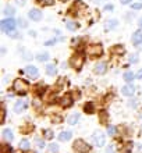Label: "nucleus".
<instances>
[{"label":"nucleus","mask_w":142,"mask_h":153,"mask_svg":"<svg viewBox=\"0 0 142 153\" xmlns=\"http://www.w3.org/2000/svg\"><path fill=\"white\" fill-rule=\"evenodd\" d=\"M134 78H135V75L132 73H130V71H127V73L124 74V79H126L127 82H131V81L134 79Z\"/></svg>","instance_id":"a878e982"},{"label":"nucleus","mask_w":142,"mask_h":153,"mask_svg":"<svg viewBox=\"0 0 142 153\" xmlns=\"http://www.w3.org/2000/svg\"><path fill=\"white\" fill-rule=\"evenodd\" d=\"M20 149L21 150H28L29 149V141H27V139H22V141L20 142Z\"/></svg>","instance_id":"aec40b11"},{"label":"nucleus","mask_w":142,"mask_h":153,"mask_svg":"<svg viewBox=\"0 0 142 153\" xmlns=\"http://www.w3.org/2000/svg\"><path fill=\"white\" fill-rule=\"evenodd\" d=\"M132 43L134 45H141L142 43V32L141 31H137L132 35Z\"/></svg>","instance_id":"ddd939ff"},{"label":"nucleus","mask_w":142,"mask_h":153,"mask_svg":"<svg viewBox=\"0 0 142 153\" xmlns=\"http://www.w3.org/2000/svg\"><path fill=\"white\" fill-rule=\"evenodd\" d=\"M131 8H132V10H141V8H142V3H134V4H131Z\"/></svg>","instance_id":"2f4dec72"},{"label":"nucleus","mask_w":142,"mask_h":153,"mask_svg":"<svg viewBox=\"0 0 142 153\" xmlns=\"http://www.w3.org/2000/svg\"><path fill=\"white\" fill-rule=\"evenodd\" d=\"M135 92V88L132 85H126V86H123V95H126V96H132Z\"/></svg>","instance_id":"f8f14e48"},{"label":"nucleus","mask_w":142,"mask_h":153,"mask_svg":"<svg viewBox=\"0 0 142 153\" xmlns=\"http://www.w3.org/2000/svg\"><path fill=\"white\" fill-rule=\"evenodd\" d=\"M78 120H80V113H74V114H71V116L67 118L68 124H71V125H75L78 123Z\"/></svg>","instance_id":"dca6fc26"},{"label":"nucleus","mask_w":142,"mask_h":153,"mask_svg":"<svg viewBox=\"0 0 142 153\" xmlns=\"http://www.w3.org/2000/svg\"><path fill=\"white\" fill-rule=\"evenodd\" d=\"M56 73H57V68L54 64L46 65V74H48V75H56Z\"/></svg>","instance_id":"f3484780"},{"label":"nucleus","mask_w":142,"mask_h":153,"mask_svg":"<svg viewBox=\"0 0 142 153\" xmlns=\"http://www.w3.org/2000/svg\"><path fill=\"white\" fill-rule=\"evenodd\" d=\"M4 118H6V110L3 107V111H1V123H4Z\"/></svg>","instance_id":"e433bc0d"},{"label":"nucleus","mask_w":142,"mask_h":153,"mask_svg":"<svg viewBox=\"0 0 142 153\" xmlns=\"http://www.w3.org/2000/svg\"><path fill=\"white\" fill-rule=\"evenodd\" d=\"M13 132H11V129H4L3 131V139H6V141H8V142H11L13 141Z\"/></svg>","instance_id":"6ab92c4d"},{"label":"nucleus","mask_w":142,"mask_h":153,"mask_svg":"<svg viewBox=\"0 0 142 153\" xmlns=\"http://www.w3.org/2000/svg\"><path fill=\"white\" fill-rule=\"evenodd\" d=\"M84 111H85L86 114H92L95 111V105L92 103V102H89V103H86L85 106H84Z\"/></svg>","instance_id":"a211bd4d"},{"label":"nucleus","mask_w":142,"mask_h":153,"mask_svg":"<svg viewBox=\"0 0 142 153\" xmlns=\"http://www.w3.org/2000/svg\"><path fill=\"white\" fill-rule=\"evenodd\" d=\"M28 17L31 18L32 21H39L42 18V13L38 10V8H32V10H29L28 13Z\"/></svg>","instance_id":"0eeeda50"},{"label":"nucleus","mask_w":142,"mask_h":153,"mask_svg":"<svg viewBox=\"0 0 142 153\" xmlns=\"http://www.w3.org/2000/svg\"><path fill=\"white\" fill-rule=\"evenodd\" d=\"M65 27H67V29H70V31H75L78 25L75 24L74 21H67V24H65Z\"/></svg>","instance_id":"412c9836"},{"label":"nucleus","mask_w":142,"mask_h":153,"mask_svg":"<svg viewBox=\"0 0 142 153\" xmlns=\"http://www.w3.org/2000/svg\"><path fill=\"white\" fill-rule=\"evenodd\" d=\"M92 141H94V143L96 146H99V148H100V146H103L105 145V142H106V138H105V135H103V134L102 132H99V131H96V132L94 134V135H92Z\"/></svg>","instance_id":"423d86ee"},{"label":"nucleus","mask_w":142,"mask_h":153,"mask_svg":"<svg viewBox=\"0 0 142 153\" xmlns=\"http://www.w3.org/2000/svg\"><path fill=\"white\" fill-rule=\"evenodd\" d=\"M68 139H71V132H70V131H63V132H60V135H59V141L67 142Z\"/></svg>","instance_id":"2eb2a0df"},{"label":"nucleus","mask_w":142,"mask_h":153,"mask_svg":"<svg viewBox=\"0 0 142 153\" xmlns=\"http://www.w3.org/2000/svg\"><path fill=\"white\" fill-rule=\"evenodd\" d=\"M39 1H41L43 6H52L54 0H39Z\"/></svg>","instance_id":"473e14b6"},{"label":"nucleus","mask_w":142,"mask_h":153,"mask_svg":"<svg viewBox=\"0 0 142 153\" xmlns=\"http://www.w3.org/2000/svg\"><path fill=\"white\" fill-rule=\"evenodd\" d=\"M107 120H109V114H107V111L102 110L100 113H99V121H100V124L106 125L107 124Z\"/></svg>","instance_id":"4468645a"},{"label":"nucleus","mask_w":142,"mask_h":153,"mask_svg":"<svg viewBox=\"0 0 142 153\" xmlns=\"http://www.w3.org/2000/svg\"><path fill=\"white\" fill-rule=\"evenodd\" d=\"M48 150H49L50 153H57V152H59V146L54 145V143H52V145H49Z\"/></svg>","instance_id":"c85d7f7f"},{"label":"nucleus","mask_w":142,"mask_h":153,"mask_svg":"<svg viewBox=\"0 0 142 153\" xmlns=\"http://www.w3.org/2000/svg\"><path fill=\"white\" fill-rule=\"evenodd\" d=\"M11 152H13V149L10 145H7V143L1 145V153H11Z\"/></svg>","instance_id":"393cba45"},{"label":"nucleus","mask_w":142,"mask_h":153,"mask_svg":"<svg viewBox=\"0 0 142 153\" xmlns=\"http://www.w3.org/2000/svg\"><path fill=\"white\" fill-rule=\"evenodd\" d=\"M137 78H138V79H142V70L139 71L138 74H137Z\"/></svg>","instance_id":"58836bf2"},{"label":"nucleus","mask_w":142,"mask_h":153,"mask_svg":"<svg viewBox=\"0 0 142 153\" xmlns=\"http://www.w3.org/2000/svg\"><path fill=\"white\" fill-rule=\"evenodd\" d=\"M84 63H85V57H84L82 53H75V54L70 59V65H71L74 70H81Z\"/></svg>","instance_id":"f03ea898"},{"label":"nucleus","mask_w":142,"mask_h":153,"mask_svg":"<svg viewBox=\"0 0 142 153\" xmlns=\"http://www.w3.org/2000/svg\"><path fill=\"white\" fill-rule=\"evenodd\" d=\"M106 24H107V25H106V29H113V28H116L117 21H116V20H109Z\"/></svg>","instance_id":"4be33fe9"},{"label":"nucleus","mask_w":142,"mask_h":153,"mask_svg":"<svg viewBox=\"0 0 142 153\" xmlns=\"http://www.w3.org/2000/svg\"><path fill=\"white\" fill-rule=\"evenodd\" d=\"M61 106H63V107H71V106H73V97H71V95L63 96V99H61Z\"/></svg>","instance_id":"9b49d317"},{"label":"nucleus","mask_w":142,"mask_h":153,"mask_svg":"<svg viewBox=\"0 0 142 153\" xmlns=\"http://www.w3.org/2000/svg\"><path fill=\"white\" fill-rule=\"evenodd\" d=\"M43 138H45V139H52L53 138L52 129H43Z\"/></svg>","instance_id":"b1692460"},{"label":"nucleus","mask_w":142,"mask_h":153,"mask_svg":"<svg viewBox=\"0 0 142 153\" xmlns=\"http://www.w3.org/2000/svg\"><path fill=\"white\" fill-rule=\"evenodd\" d=\"M16 20H13L11 17L10 18H6V20H3L1 22H0V28H1V31L3 32H11V31H14L16 29Z\"/></svg>","instance_id":"20e7f679"},{"label":"nucleus","mask_w":142,"mask_h":153,"mask_svg":"<svg viewBox=\"0 0 142 153\" xmlns=\"http://www.w3.org/2000/svg\"><path fill=\"white\" fill-rule=\"evenodd\" d=\"M106 71H107V65H106V63H97V64L95 65V73L99 74V75H103Z\"/></svg>","instance_id":"9d476101"},{"label":"nucleus","mask_w":142,"mask_h":153,"mask_svg":"<svg viewBox=\"0 0 142 153\" xmlns=\"http://www.w3.org/2000/svg\"><path fill=\"white\" fill-rule=\"evenodd\" d=\"M113 52L118 53V54H123L124 53V48H123L121 45H116V48H113Z\"/></svg>","instance_id":"cd10ccee"},{"label":"nucleus","mask_w":142,"mask_h":153,"mask_svg":"<svg viewBox=\"0 0 142 153\" xmlns=\"http://www.w3.org/2000/svg\"><path fill=\"white\" fill-rule=\"evenodd\" d=\"M13 91L18 95H25V93L29 91V85L25 79H21V78H17L13 84Z\"/></svg>","instance_id":"f257e3e1"},{"label":"nucleus","mask_w":142,"mask_h":153,"mask_svg":"<svg viewBox=\"0 0 142 153\" xmlns=\"http://www.w3.org/2000/svg\"><path fill=\"white\" fill-rule=\"evenodd\" d=\"M107 132H109V135H116L117 129H116L114 125H109V127H107Z\"/></svg>","instance_id":"c756f323"},{"label":"nucleus","mask_w":142,"mask_h":153,"mask_svg":"<svg viewBox=\"0 0 142 153\" xmlns=\"http://www.w3.org/2000/svg\"><path fill=\"white\" fill-rule=\"evenodd\" d=\"M18 25H20L21 28H27V27H28V24H27V21H25L24 18H20V20H18Z\"/></svg>","instance_id":"7c9ffc66"},{"label":"nucleus","mask_w":142,"mask_h":153,"mask_svg":"<svg viewBox=\"0 0 142 153\" xmlns=\"http://www.w3.org/2000/svg\"><path fill=\"white\" fill-rule=\"evenodd\" d=\"M36 59L39 61H46L49 59V54H48V53H39V54L36 56Z\"/></svg>","instance_id":"bb28decb"},{"label":"nucleus","mask_w":142,"mask_h":153,"mask_svg":"<svg viewBox=\"0 0 142 153\" xmlns=\"http://www.w3.org/2000/svg\"><path fill=\"white\" fill-rule=\"evenodd\" d=\"M113 6H112V4H107V6H106V7H105V10H107V11H110V10H113Z\"/></svg>","instance_id":"4c0bfd02"},{"label":"nucleus","mask_w":142,"mask_h":153,"mask_svg":"<svg viewBox=\"0 0 142 153\" xmlns=\"http://www.w3.org/2000/svg\"><path fill=\"white\" fill-rule=\"evenodd\" d=\"M8 36H10V38H20V33L11 31V32H8Z\"/></svg>","instance_id":"f704fd0d"},{"label":"nucleus","mask_w":142,"mask_h":153,"mask_svg":"<svg viewBox=\"0 0 142 153\" xmlns=\"http://www.w3.org/2000/svg\"><path fill=\"white\" fill-rule=\"evenodd\" d=\"M120 1H121L123 4H128V3H130V1H131V0H120Z\"/></svg>","instance_id":"ea45409f"},{"label":"nucleus","mask_w":142,"mask_h":153,"mask_svg":"<svg viewBox=\"0 0 142 153\" xmlns=\"http://www.w3.org/2000/svg\"><path fill=\"white\" fill-rule=\"evenodd\" d=\"M25 73L28 74V76H31V78H36L39 71H38V68L35 65H28V67L25 68Z\"/></svg>","instance_id":"1a4fd4ad"},{"label":"nucleus","mask_w":142,"mask_h":153,"mask_svg":"<svg viewBox=\"0 0 142 153\" xmlns=\"http://www.w3.org/2000/svg\"><path fill=\"white\" fill-rule=\"evenodd\" d=\"M137 57H138V56H131L130 61H131V63H137V61H138V59H137Z\"/></svg>","instance_id":"c9c22d12"},{"label":"nucleus","mask_w":142,"mask_h":153,"mask_svg":"<svg viewBox=\"0 0 142 153\" xmlns=\"http://www.w3.org/2000/svg\"><path fill=\"white\" fill-rule=\"evenodd\" d=\"M102 53H103V48H102V45H89L88 48H86V54L91 57V59H96V57H100Z\"/></svg>","instance_id":"7ed1b4c3"},{"label":"nucleus","mask_w":142,"mask_h":153,"mask_svg":"<svg viewBox=\"0 0 142 153\" xmlns=\"http://www.w3.org/2000/svg\"><path fill=\"white\" fill-rule=\"evenodd\" d=\"M106 153H116V149H114V146H113V145L107 146V149H106Z\"/></svg>","instance_id":"72a5a7b5"},{"label":"nucleus","mask_w":142,"mask_h":153,"mask_svg":"<svg viewBox=\"0 0 142 153\" xmlns=\"http://www.w3.org/2000/svg\"><path fill=\"white\" fill-rule=\"evenodd\" d=\"M73 146H74V150L78 153H88L91 150V146L84 139H77V141L74 142Z\"/></svg>","instance_id":"39448f33"},{"label":"nucleus","mask_w":142,"mask_h":153,"mask_svg":"<svg viewBox=\"0 0 142 153\" xmlns=\"http://www.w3.org/2000/svg\"><path fill=\"white\" fill-rule=\"evenodd\" d=\"M14 13H16V8L11 7V6H7V7L4 8V14L6 16H13Z\"/></svg>","instance_id":"5701e85b"},{"label":"nucleus","mask_w":142,"mask_h":153,"mask_svg":"<svg viewBox=\"0 0 142 153\" xmlns=\"http://www.w3.org/2000/svg\"><path fill=\"white\" fill-rule=\"evenodd\" d=\"M27 106H28V103H27V100H24V99H20V100L16 102V106H14V110H16L17 113H21L22 110L27 109Z\"/></svg>","instance_id":"6e6552de"},{"label":"nucleus","mask_w":142,"mask_h":153,"mask_svg":"<svg viewBox=\"0 0 142 153\" xmlns=\"http://www.w3.org/2000/svg\"><path fill=\"white\" fill-rule=\"evenodd\" d=\"M138 25H139V27H141V28H142V17H141V18H139V22H138Z\"/></svg>","instance_id":"a19ab883"}]
</instances>
